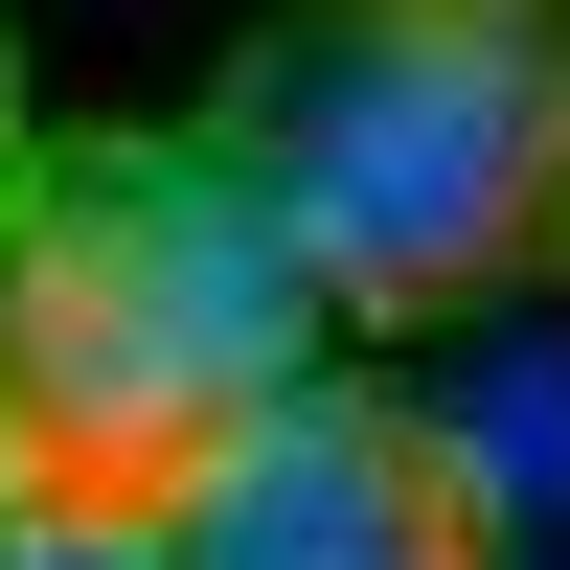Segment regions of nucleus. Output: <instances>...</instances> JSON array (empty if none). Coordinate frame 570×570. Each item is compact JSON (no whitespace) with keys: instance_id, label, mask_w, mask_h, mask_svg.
<instances>
[{"instance_id":"39448f33","label":"nucleus","mask_w":570,"mask_h":570,"mask_svg":"<svg viewBox=\"0 0 570 570\" xmlns=\"http://www.w3.org/2000/svg\"><path fill=\"white\" fill-rule=\"evenodd\" d=\"M0 570H160V548H137V502H23Z\"/></svg>"},{"instance_id":"0eeeda50","label":"nucleus","mask_w":570,"mask_h":570,"mask_svg":"<svg viewBox=\"0 0 570 570\" xmlns=\"http://www.w3.org/2000/svg\"><path fill=\"white\" fill-rule=\"evenodd\" d=\"M0 525H23V434H0Z\"/></svg>"},{"instance_id":"7ed1b4c3","label":"nucleus","mask_w":570,"mask_h":570,"mask_svg":"<svg viewBox=\"0 0 570 570\" xmlns=\"http://www.w3.org/2000/svg\"><path fill=\"white\" fill-rule=\"evenodd\" d=\"M137 548H160V570H480V548H525V525L456 480L434 411L297 365V389H252L160 502H137Z\"/></svg>"},{"instance_id":"20e7f679","label":"nucleus","mask_w":570,"mask_h":570,"mask_svg":"<svg viewBox=\"0 0 570 570\" xmlns=\"http://www.w3.org/2000/svg\"><path fill=\"white\" fill-rule=\"evenodd\" d=\"M434 434H456V480H480L502 525H570V320H525V297H502L480 343H456Z\"/></svg>"},{"instance_id":"f257e3e1","label":"nucleus","mask_w":570,"mask_h":570,"mask_svg":"<svg viewBox=\"0 0 570 570\" xmlns=\"http://www.w3.org/2000/svg\"><path fill=\"white\" fill-rule=\"evenodd\" d=\"M320 320H502L570 274V0H297L206 91Z\"/></svg>"},{"instance_id":"f03ea898","label":"nucleus","mask_w":570,"mask_h":570,"mask_svg":"<svg viewBox=\"0 0 570 570\" xmlns=\"http://www.w3.org/2000/svg\"><path fill=\"white\" fill-rule=\"evenodd\" d=\"M320 274L228 137H23L0 160V434L23 502H160L252 389H297Z\"/></svg>"},{"instance_id":"6e6552de","label":"nucleus","mask_w":570,"mask_h":570,"mask_svg":"<svg viewBox=\"0 0 570 570\" xmlns=\"http://www.w3.org/2000/svg\"><path fill=\"white\" fill-rule=\"evenodd\" d=\"M480 570H525V548H480Z\"/></svg>"},{"instance_id":"423d86ee","label":"nucleus","mask_w":570,"mask_h":570,"mask_svg":"<svg viewBox=\"0 0 570 570\" xmlns=\"http://www.w3.org/2000/svg\"><path fill=\"white\" fill-rule=\"evenodd\" d=\"M0 160H23V46H0Z\"/></svg>"}]
</instances>
